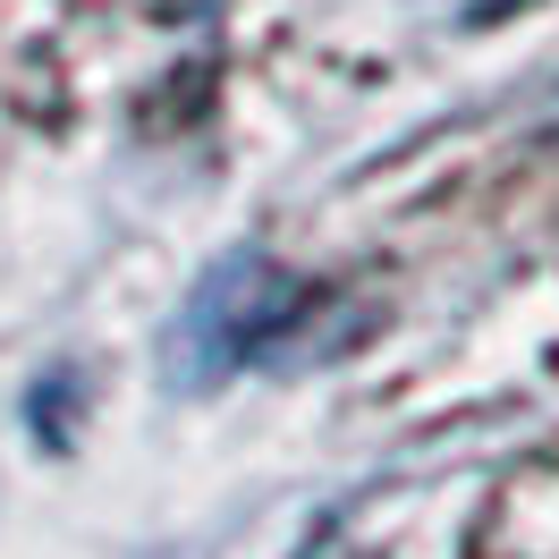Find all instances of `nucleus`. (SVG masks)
<instances>
[{
	"mask_svg": "<svg viewBox=\"0 0 559 559\" xmlns=\"http://www.w3.org/2000/svg\"><path fill=\"white\" fill-rule=\"evenodd\" d=\"M432 9H450L457 26H491V17H518V9H534V0H432Z\"/></svg>",
	"mask_w": 559,
	"mask_h": 559,
	"instance_id": "obj_2",
	"label": "nucleus"
},
{
	"mask_svg": "<svg viewBox=\"0 0 559 559\" xmlns=\"http://www.w3.org/2000/svg\"><path fill=\"white\" fill-rule=\"evenodd\" d=\"M356 331V306H331L314 280L280 272L272 254H229L195 280V297L170 322V382L212 390L246 373V365H288V356H322Z\"/></svg>",
	"mask_w": 559,
	"mask_h": 559,
	"instance_id": "obj_1",
	"label": "nucleus"
}]
</instances>
